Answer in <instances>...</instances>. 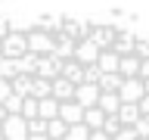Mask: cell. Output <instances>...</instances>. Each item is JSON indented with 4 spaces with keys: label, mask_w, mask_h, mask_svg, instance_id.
<instances>
[{
    "label": "cell",
    "mask_w": 149,
    "mask_h": 140,
    "mask_svg": "<svg viewBox=\"0 0 149 140\" xmlns=\"http://www.w3.org/2000/svg\"><path fill=\"white\" fill-rule=\"evenodd\" d=\"M140 81H149V59H140V72H137Z\"/></svg>",
    "instance_id": "35"
},
{
    "label": "cell",
    "mask_w": 149,
    "mask_h": 140,
    "mask_svg": "<svg viewBox=\"0 0 149 140\" xmlns=\"http://www.w3.org/2000/svg\"><path fill=\"white\" fill-rule=\"evenodd\" d=\"M19 115H22L25 121L37 118V100H34V97H25V100H22V112H19Z\"/></svg>",
    "instance_id": "26"
},
{
    "label": "cell",
    "mask_w": 149,
    "mask_h": 140,
    "mask_svg": "<svg viewBox=\"0 0 149 140\" xmlns=\"http://www.w3.org/2000/svg\"><path fill=\"white\" fill-rule=\"evenodd\" d=\"M3 109H6V115H19V112H22V97H16V93H13V97L3 103Z\"/></svg>",
    "instance_id": "29"
},
{
    "label": "cell",
    "mask_w": 149,
    "mask_h": 140,
    "mask_svg": "<svg viewBox=\"0 0 149 140\" xmlns=\"http://www.w3.org/2000/svg\"><path fill=\"white\" fill-rule=\"evenodd\" d=\"M62 140H65V137H62Z\"/></svg>",
    "instance_id": "44"
},
{
    "label": "cell",
    "mask_w": 149,
    "mask_h": 140,
    "mask_svg": "<svg viewBox=\"0 0 149 140\" xmlns=\"http://www.w3.org/2000/svg\"><path fill=\"white\" fill-rule=\"evenodd\" d=\"M59 69H62V59H56V56H40L37 65H34V78L53 81V78H59Z\"/></svg>",
    "instance_id": "6"
},
{
    "label": "cell",
    "mask_w": 149,
    "mask_h": 140,
    "mask_svg": "<svg viewBox=\"0 0 149 140\" xmlns=\"http://www.w3.org/2000/svg\"><path fill=\"white\" fill-rule=\"evenodd\" d=\"M31 78H34V75H16V78L9 81V84H13V93L25 100L28 93H31Z\"/></svg>",
    "instance_id": "20"
},
{
    "label": "cell",
    "mask_w": 149,
    "mask_h": 140,
    "mask_svg": "<svg viewBox=\"0 0 149 140\" xmlns=\"http://www.w3.org/2000/svg\"><path fill=\"white\" fill-rule=\"evenodd\" d=\"M96 97H100V87L96 84H90V81H81V84H74V97L72 100L78 103V106H96Z\"/></svg>",
    "instance_id": "7"
},
{
    "label": "cell",
    "mask_w": 149,
    "mask_h": 140,
    "mask_svg": "<svg viewBox=\"0 0 149 140\" xmlns=\"http://www.w3.org/2000/svg\"><path fill=\"white\" fill-rule=\"evenodd\" d=\"M0 140H3V134H0Z\"/></svg>",
    "instance_id": "43"
},
{
    "label": "cell",
    "mask_w": 149,
    "mask_h": 140,
    "mask_svg": "<svg viewBox=\"0 0 149 140\" xmlns=\"http://www.w3.org/2000/svg\"><path fill=\"white\" fill-rule=\"evenodd\" d=\"M0 134L3 140H28V121L22 115H6L0 121Z\"/></svg>",
    "instance_id": "2"
},
{
    "label": "cell",
    "mask_w": 149,
    "mask_h": 140,
    "mask_svg": "<svg viewBox=\"0 0 149 140\" xmlns=\"http://www.w3.org/2000/svg\"><path fill=\"white\" fill-rule=\"evenodd\" d=\"M28 140H50L47 134H28Z\"/></svg>",
    "instance_id": "39"
},
{
    "label": "cell",
    "mask_w": 149,
    "mask_h": 140,
    "mask_svg": "<svg viewBox=\"0 0 149 140\" xmlns=\"http://www.w3.org/2000/svg\"><path fill=\"white\" fill-rule=\"evenodd\" d=\"M44 131H47V121H40V118L28 121V134H44Z\"/></svg>",
    "instance_id": "32"
},
{
    "label": "cell",
    "mask_w": 149,
    "mask_h": 140,
    "mask_svg": "<svg viewBox=\"0 0 149 140\" xmlns=\"http://www.w3.org/2000/svg\"><path fill=\"white\" fill-rule=\"evenodd\" d=\"M9 97H13V84H9V81H0V106H3Z\"/></svg>",
    "instance_id": "33"
},
{
    "label": "cell",
    "mask_w": 149,
    "mask_h": 140,
    "mask_svg": "<svg viewBox=\"0 0 149 140\" xmlns=\"http://www.w3.org/2000/svg\"><path fill=\"white\" fill-rule=\"evenodd\" d=\"M102 121H106V115H102L96 106H87V109H84V115H81V125H87L90 131H100Z\"/></svg>",
    "instance_id": "18"
},
{
    "label": "cell",
    "mask_w": 149,
    "mask_h": 140,
    "mask_svg": "<svg viewBox=\"0 0 149 140\" xmlns=\"http://www.w3.org/2000/svg\"><path fill=\"white\" fill-rule=\"evenodd\" d=\"M118 31H121V28H112V25H96V28L90 25V34H87V37H90L93 44L100 47V50H109V47H112V41H115V34H118Z\"/></svg>",
    "instance_id": "8"
},
{
    "label": "cell",
    "mask_w": 149,
    "mask_h": 140,
    "mask_svg": "<svg viewBox=\"0 0 149 140\" xmlns=\"http://www.w3.org/2000/svg\"><path fill=\"white\" fill-rule=\"evenodd\" d=\"M59 78H65V81H72V84H81L84 81V69L74 62V59H65L62 69H59Z\"/></svg>",
    "instance_id": "16"
},
{
    "label": "cell",
    "mask_w": 149,
    "mask_h": 140,
    "mask_svg": "<svg viewBox=\"0 0 149 140\" xmlns=\"http://www.w3.org/2000/svg\"><path fill=\"white\" fill-rule=\"evenodd\" d=\"M134 41H137V34H130V31H118L109 50H112L115 56H127V53H134Z\"/></svg>",
    "instance_id": "10"
},
{
    "label": "cell",
    "mask_w": 149,
    "mask_h": 140,
    "mask_svg": "<svg viewBox=\"0 0 149 140\" xmlns=\"http://www.w3.org/2000/svg\"><path fill=\"white\" fill-rule=\"evenodd\" d=\"M96 56H100V47L93 44L90 37H84V41H78V44H74V53H72V59L78 65H96Z\"/></svg>",
    "instance_id": "4"
},
{
    "label": "cell",
    "mask_w": 149,
    "mask_h": 140,
    "mask_svg": "<svg viewBox=\"0 0 149 140\" xmlns=\"http://www.w3.org/2000/svg\"><path fill=\"white\" fill-rule=\"evenodd\" d=\"M118 106H121L118 93H100V97H96V109H100L102 115H115Z\"/></svg>",
    "instance_id": "17"
},
{
    "label": "cell",
    "mask_w": 149,
    "mask_h": 140,
    "mask_svg": "<svg viewBox=\"0 0 149 140\" xmlns=\"http://www.w3.org/2000/svg\"><path fill=\"white\" fill-rule=\"evenodd\" d=\"M137 109H140V115H149V93H143L137 100Z\"/></svg>",
    "instance_id": "36"
},
{
    "label": "cell",
    "mask_w": 149,
    "mask_h": 140,
    "mask_svg": "<svg viewBox=\"0 0 149 140\" xmlns=\"http://www.w3.org/2000/svg\"><path fill=\"white\" fill-rule=\"evenodd\" d=\"M115 93H118L121 103H137L146 90H143V81H140V78H124V81H121V87H118Z\"/></svg>",
    "instance_id": "5"
},
{
    "label": "cell",
    "mask_w": 149,
    "mask_h": 140,
    "mask_svg": "<svg viewBox=\"0 0 149 140\" xmlns=\"http://www.w3.org/2000/svg\"><path fill=\"white\" fill-rule=\"evenodd\" d=\"M28 97H34V100L50 97V81H47V78H31V93H28Z\"/></svg>",
    "instance_id": "23"
},
{
    "label": "cell",
    "mask_w": 149,
    "mask_h": 140,
    "mask_svg": "<svg viewBox=\"0 0 149 140\" xmlns=\"http://www.w3.org/2000/svg\"><path fill=\"white\" fill-rule=\"evenodd\" d=\"M134 53H137L140 59H149V41H140L137 37V41H134Z\"/></svg>",
    "instance_id": "30"
},
{
    "label": "cell",
    "mask_w": 149,
    "mask_h": 140,
    "mask_svg": "<svg viewBox=\"0 0 149 140\" xmlns=\"http://www.w3.org/2000/svg\"><path fill=\"white\" fill-rule=\"evenodd\" d=\"M84 81L96 84V81H100V69H96V65H84Z\"/></svg>",
    "instance_id": "31"
},
{
    "label": "cell",
    "mask_w": 149,
    "mask_h": 140,
    "mask_svg": "<svg viewBox=\"0 0 149 140\" xmlns=\"http://www.w3.org/2000/svg\"><path fill=\"white\" fill-rule=\"evenodd\" d=\"M112 140H137V134H134V128H121Z\"/></svg>",
    "instance_id": "34"
},
{
    "label": "cell",
    "mask_w": 149,
    "mask_h": 140,
    "mask_svg": "<svg viewBox=\"0 0 149 140\" xmlns=\"http://www.w3.org/2000/svg\"><path fill=\"white\" fill-rule=\"evenodd\" d=\"M65 140H90V128L87 125H68V131H65Z\"/></svg>",
    "instance_id": "25"
},
{
    "label": "cell",
    "mask_w": 149,
    "mask_h": 140,
    "mask_svg": "<svg viewBox=\"0 0 149 140\" xmlns=\"http://www.w3.org/2000/svg\"><path fill=\"white\" fill-rule=\"evenodd\" d=\"M0 59H3V50H0Z\"/></svg>",
    "instance_id": "42"
},
{
    "label": "cell",
    "mask_w": 149,
    "mask_h": 140,
    "mask_svg": "<svg viewBox=\"0 0 149 140\" xmlns=\"http://www.w3.org/2000/svg\"><path fill=\"white\" fill-rule=\"evenodd\" d=\"M37 118H40V121H53V118H59V103H56L53 97L37 100Z\"/></svg>",
    "instance_id": "14"
},
{
    "label": "cell",
    "mask_w": 149,
    "mask_h": 140,
    "mask_svg": "<svg viewBox=\"0 0 149 140\" xmlns=\"http://www.w3.org/2000/svg\"><path fill=\"white\" fill-rule=\"evenodd\" d=\"M121 81H124V78H121L118 72H112V75H100L96 87H100V93H115V90L121 87Z\"/></svg>",
    "instance_id": "19"
},
{
    "label": "cell",
    "mask_w": 149,
    "mask_h": 140,
    "mask_svg": "<svg viewBox=\"0 0 149 140\" xmlns=\"http://www.w3.org/2000/svg\"><path fill=\"white\" fill-rule=\"evenodd\" d=\"M65 131H68V125H65L62 118H53V121H47V131H44V134H47L50 140H62Z\"/></svg>",
    "instance_id": "21"
},
{
    "label": "cell",
    "mask_w": 149,
    "mask_h": 140,
    "mask_svg": "<svg viewBox=\"0 0 149 140\" xmlns=\"http://www.w3.org/2000/svg\"><path fill=\"white\" fill-rule=\"evenodd\" d=\"M0 50H3L6 59H19L22 53H28V47H25V31H6V37L0 41Z\"/></svg>",
    "instance_id": "3"
},
{
    "label": "cell",
    "mask_w": 149,
    "mask_h": 140,
    "mask_svg": "<svg viewBox=\"0 0 149 140\" xmlns=\"http://www.w3.org/2000/svg\"><path fill=\"white\" fill-rule=\"evenodd\" d=\"M37 59L40 56H34V53H22L16 59V65H19V75H34V65H37Z\"/></svg>",
    "instance_id": "22"
},
{
    "label": "cell",
    "mask_w": 149,
    "mask_h": 140,
    "mask_svg": "<svg viewBox=\"0 0 149 140\" xmlns=\"http://www.w3.org/2000/svg\"><path fill=\"white\" fill-rule=\"evenodd\" d=\"M3 118H6V109H3V106H0V121H3Z\"/></svg>",
    "instance_id": "40"
},
{
    "label": "cell",
    "mask_w": 149,
    "mask_h": 140,
    "mask_svg": "<svg viewBox=\"0 0 149 140\" xmlns=\"http://www.w3.org/2000/svg\"><path fill=\"white\" fill-rule=\"evenodd\" d=\"M25 47L34 56H50L53 53V34L47 28H31V31H25Z\"/></svg>",
    "instance_id": "1"
},
{
    "label": "cell",
    "mask_w": 149,
    "mask_h": 140,
    "mask_svg": "<svg viewBox=\"0 0 149 140\" xmlns=\"http://www.w3.org/2000/svg\"><path fill=\"white\" fill-rule=\"evenodd\" d=\"M137 72H140V56L137 53L118 56V75L121 78H137Z\"/></svg>",
    "instance_id": "12"
},
{
    "label": "cell",
    "mask_w": 149,
    "mask_h": 140,
    "mask_svg": "<svg viewBox=\"0 0 149 140\" xmlns=\"http://www.w3.org/2000/svg\"><path fill=\"white\" fill-rule=\"evenodd\" d=\"M96 69H100V75L118 72V56L112 53V50H100V56H96Z\"/></svg>",
    "instance_id": "15"
},
{
    "label": "cell",
    "mask_w": 149,
    "mask_h": 140,
    "mask_svg": "<svg viewBox=\"0 0 149 140\" xmlns=\"http://www.w3.org/2000/svg\"><path fill=\"white\" fill-rule=\"evenodd\" d=\"M16 75H19L16 59H6V56H3V59H0V81H13Z\"/></svg>",
    "instance_id": "24"
},
{
    "label": "cell",
    "mask_w": 149,
    "mask_h": 140,
    "mask_svg": "<svg viewBox=\"0 0 149 140\" xmlns=\"http://www.w3.org/2000/svg\"><path fill=\"white\" fill-rule=\"evenodd\" d=\"M50 97H53L56 103H68L74 97V84L65 81V78H53V81H50Z\"/></svg>",
    "instance_id": "9"
},
{
    "label": "cell",
    "mask_w": 149,
    "mask_h": 140,
    "mask_svg": "<svg viewBox=\"0 0 149 140\" xmlns=\"http://www.w3.org/2000/svg\"><path fill=\"white\" fill-rule=\"evenodd\" d=\"M102 134H109V137H115V134H118L121 131V125H118V118H115V115H106V121H102Z\"/></svg>",
    "instance_id": "27"
},
{
    "label": "cell",
    "mask_w": 149,
    "mask_h": 140,
    "mask_svg": "<svg viewBox=\"0 0 149 140\" xmlns=\"http://www.w3.org/2000/svg\"><path fill=\"white\" fill-rule=\"evenodd\" d=\"M115 118H118V125H121V128H130V125L140 118L137 103H121V106H118V112H115Z\"/></svg>",
    "instance_id": "13"
},
{
    "label": "cell",
    "mask_w": 149,
    "mask_h": 140,
    "mask_svg": "<svg viewBox=\"0 0 149 140\" xmlns=\"http://www.w3.org/2000/svg\"><path fill=\"white\" fill-rule=\"evenodd\" d=\"M90 140H112L109 134H102V131H90Z\"/></svg>",
    "instance_id": "37"
},
{
    "label": "cell",
    "mask_w": 149,
    "mask_h": 140,
    "mask_svg": "<svg viewBox=\"0 0 149 140\" xmlns=\"http://www.w3.org/2000/svg\"><path fill=\"white\" fill-rule=\"evenodd\" d=\"M137 140H149V137H137Z\"/></svg>",
    "instance_id": "41"
},
{
    "label": "cell",
    "mask_w": 149,
    "mask_h": 140,
    "mask_svg": "<svg viewBox=\"0 0 149 140\" xmlns=\"http://www.w3.org/2000/svg\"><path fill=\"white\" fill-rule=\"evenodd\" d=\"M81 115H84V106H78L74 100L59 103V118H62L65 125H78V121H81Z\"/></svg>",
    "instance_id": "11"
},
{
    "label": "cell",
    "mask_w": 149,
    "mask_h": 140,
    "mask_svg": "<svg viewBox=\"0 0 149 140\" xmlns=\"http://www.w3.org/2000/svg\"><path fill=\"white\" fill-rule=\"evenodd\" d=\"M6 31H9V22H6V19H0V41L6 37Z\"/></svg>",
    "instance_id": "38"
},
{
    "label": "cell",
    "mask_w": 149,
    "mask_h": 140,
    "mask_svg": "<svg viewBox=\"0 0 149 140\" xmlns=\"http://www.w3.org/2000/svg\"><path fill=\"white\" fill-rule=\"evenodd\" d=\"M130 128H134V134H137V137H149V115H140Z\"/></svg>",
    "instance_id": "28"
}]
</instances>
